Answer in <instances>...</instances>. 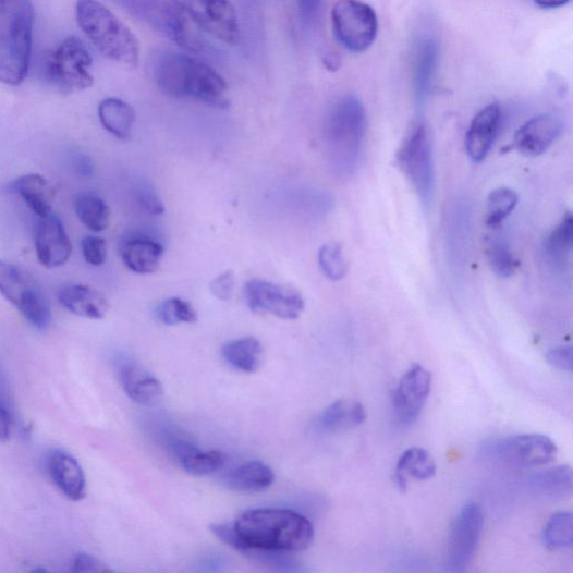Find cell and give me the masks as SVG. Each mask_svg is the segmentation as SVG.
I'll return each instance as SVG.
<instances>
[{
    "label": "cell",
    "instance_id": "1",
    "mask_svg": "<svg viewBox=\"0 0 573 573\" xmlns=\"http://www.w3.org/2000/svg\"><path fill=\"white\" fill-rule=\"evenodd\" d=\"M212 534L236 552L265 564L269 552H300L310 547L314 526L304 515L284 509H255L242 513L233 524H212Z\"/></svg>",
    "mask_w": 573,
    "mask_h": 573
},
{
    "label": "cell",
    "instance_id": "2",
    "mask_svg": "<svg viewBox=\"0 0 573 573\" xmlns=\"http://www.w3.org/2000/svg\"><path fill=\"white\" fill-rule=\"evenodd\" d=\"M155 80L159 90L174 99H193L225 109V80L210 65L187 54L167 53L156 63Z\"/></svg>",
    "mask_w": 573,
    "mask_h": 573
},
{
    "label": "cell",
    "instance_id": "3",
    "mask_svg": "<svg viewBox=\"0 0 573 573\" xmlns=\"http://www.w3.org/2000/svg\"><path fill=\"white\" fill-rule=\"evenodd\" d=\"M366 129V114L361 100L354 96L340 99L324 122V144L327 161L341 179L351 178L357 170Z\"/></svg>",
    "mask_w": 573,
    "mask_h": 573
},
{
    "label": "cell",
    "instance_id": "4",
    "mask_svg": "<svg viewBox=\"0 0 573 573\" xmlns=\"http://www.w3.org/2000/svg\"><path fill=\"white\" fill-rule=\"evenodd\" d=\"M33 28L31 0H0V84L17 87L26 78Z\"/></svg>",
    "mask_w": 573,
    "mask_h": 573
},
{
    "label": "cell",
    "instance_id": "5",
    "mask_svg": "<svg viewBox=\"0 0 573 573\" xmlns=\"http://www.w3.org/2000/svg\"><path fill=\"white\" fill-rule=\"evenodd\" d=\"M75 19L106 59L129 66L138 64L141 47L135 34L99 0H76Z\"/></svg>",
    "mask_w": 573,
    "mask_h": 573
},
{
    "label": "cell",
    "instance_id": "6",
    "mask_svg": "<svg viewBox=\"0 0 573 573\" xmlns=\"http://www.w3.org/2000/svg\"><path fill=\"white\" fill-rule=\"evenodd\" d=\"M0 294L39 332L52 325L50 301L38 280L21 266L0 260Z\"/></svg>",
    "mask_w": 573,
    "mask_h": 573
},
{
    "label": "cell",
    "instance_id": "7",
    "mask_svg": "<svg viewBox=\"0 0 573 573\" xmlns=\"http://www.w3.org/2000/svg\"><path fill=\"white\" fill-rule=\"evenodd\" d=\"M136 20L187 51H196L198 45L192 35L188 14L181 0H112Z\"/></svg>",
    "mask_w": 573,
    "mask_h": 573
},
{
    "label": "cell",
    "instance_id": "8",
    "mask_svg": "<svg viewBox=\"0 0 573 573\" xmlns=\"http://www.w3.org/2000/svg\"><path fill=\"white\" fill-rule=\"evenodd\" d=\"M92 65L93 57L88 49L80 38L71 36L49 57L48 78L64 93L84 92L94 85Z\"/></svg>",
    "mask_w": 573,
    "mask_h": 573
},
{
    "label": "cell",
    "instance_id": "9",
    "mask_svg": "<svg viewBox=\"0 0 573 573\" xmlns=\"http://www.w3.org/2000/svg\"><path fill=\"white\" fill-rule=\"evenodd\" d=\"M339 44L353 53L371 48L378 35V17L370 5L359 0H339L332 10Z\"/></svg>",
    "mask_w": 573,
    "mask_h": 573
},
{
    "label": "cell",
    "instance_id": "10",
    "mask_svg": "<svg viewBox=\"0 0 573 573\" xmlns=\"http://www.w3.org/2000/svg\"><path fill=\"white\" fill-rule=\"evenodd\" d=\"M399 162L425 209H428L434 196L435 173L431 142L424 125L417 126L407 137L399 153Z\"/></svg>",
    "mask_w": 573,
    "mask_h": 573
},
{
    "label": "cell",
    "instance_id": "11",
    "mask_svg": "<svg viewBox=\"0 0 573 573\" xmlns=\"http://www.w3.org/2000/svg\"><path fill=\"white\" fill-rule=\"evenodd\" d=\"M488 456L517 467L548 465L556 460L557 444L547 436L521 435L488 443L484 448Z\"/></svg>",
    "mask_w": 573,
    "mask_h": 573
},
{
    "label": "cell",
    "instance_id": "12",
    "mask_svg": "<svg viewBox=\"0 0 573 573\" xmlns=\"http://www.w3.org/2000/svg\"><path fill=\"white\" fill-rule=\"evenodd\" d=\"M483 527L484 514L478 504H467L460 511L448 538V571L463 572L467 569L480 542Z\"/></svg>",
    "mask_w": 573,
    "mask_h": 573
},
{
    "label": "cell",
    "instance_id": "13",
    "mask_svg": "<svg viewBox=\"0 0 573 573\" xmlns=\"http://www.w3.org/2000/svg\"><path fill=\"white\" fill-rule=\"evenodd\" d=\"M244 298L254 313L282 319H297L305 309L304 298L298 292L261 279L245 283Z\"/></svg>",
    "mask_w": 573,
    "mask_h": 573
},
{
    "label": "cell",
    "instance_id": "14",
    "mask_svg": "<svg viewBox=\"0 0 573 573\" xmlns=\"http://www.w3.org/2000/svg\"><path fill=\"white\" fill-rule=\"evenodd\" d=\"M194 23L228 46L239 44L237 13L230 0H182Z\"/></svg>",
    "mask_w": 573,
    "mask_h": 573
},
{
    "label": "cell",
    "instance_id": "15",
    "mask_svg": "<svg viewBox=\"0 0 573 573\" xmlns=\"http://www.w3.org/2000/svg\"><path fill=\"white\" fill-rule=\"evenodd\" d=\"M432 377L419 364L413 365L401 378L392 399L395 420L403 425L415 423L424 411L431 392Z\"/></svg>",
    "mask_w": 573,
    "mask_h": 573
},
{
    "label": "cell",
    "instance_id": "16",
    "mask_svg": "<svg viewBox=\"0 0 573 573\" xmlns=\"http://www.w3.org/2000/svg\"><path fill=\"white\" fill-rule=\"evenodd\" d=\"M35 252L40 265L48 269L64 266L72 255V242L62 220L51 214L39 219L35 234Z\"/></svg>",
    "mask_w": 573,
    "mask_h": 573
},
{
    "label": "cell",
    "instance_id": "17",
    "mask_svg": "<svg viewBox=\"0 0 573 573\" xmlns=\"http://www.w3.org/2000/svg\"><path fill=\"white\" fill-rule=\"evenodd\" d=\"M114 370L121 388L136 403L153 405L161 399V382L136 359L120 355L114 359Z\"/></svg>",
    "mask_w": 573,
    "mask_h": 573
},
{
    "label": "cell",
    "instance_id": "18",
    "mask_svg": "<svg viewBox=\"0 0 573 573\" xmlns=\"http://www.w3.org/2000/svg\"><path fill=\"white\" fill-rule=\"evenodd\" d=\"M563 130V120L556 113H544L532 118L515 134L514 146L523 155L538 157L558 139Z\"/></svg>",
    "mask_w": 573,
    "mask_h": 573
},
{
    "label": "cell",
    "instance_id": "19",
    "mask_svg": "<svg viewBox=\"0 0 573 573\" xmlns=\"http://www.w3.org/2000/svg\"><path fill=\"white\" fill-rule=\"evenodd\" d=\"M48 473L60 492L72 502L87 497V476L78 461L62 449H56L48 459Z\"/></svg>",
    "mask_w": 573,
    "mask_h": 573
},
{
    "label": "cell",
    "instance_id": "20",
    "mask_svg": "<svg viewBox=\"0 0 573 573\" xmlns=\"http://www.w3.org/2000/svg\"><path fill=\"white\" fill-rule=\"evenodd\" d=\"M502 125V109L490 103L480 110L472 121L466 135V150L475 162L483 161L492 149Z\"/></svg>",
    "mask_w": 573,
    "mask_h": 573
},
{
    "label": "cell",
    "instance_id": "21",
    "mask_svg": "<svg viewBox=\"0 0 573 573\" xmlns=\"http://www.w3.org/2000/svg\"><path fill=\"white\" fill-rule=\"evenodd\" d=\"M472 212L465 199H458L447 212L446 245L450 263L460 270L466 263L471 239Z\"/></svg>",
    "mask_w": 573,
    "mask_h": 573
},
{
    "label": "cell",
    "instance_id": "22",
    "mask_svg": "<svg viewBox=\"0 0 573 573\" xmlns=\"http://www.w3.org/2000/svg\"><path fill=\"white\" fill-rule=\"evenodd\" d=\"M440 46L432 32H423L414 48V89L416 100L423 105L429 96L438 69Z\"/></svg>",
    "mask_w": 573,
    "mask_h": 573
},
{
    "label": "cell",
    "instance_id": "23",
    "mask_svg": "<svg viewBox=\"0 0 573 573\" xmlns=\"http://www.w3.org/2000/svg\"><path fill=\"white\" fill-rule=\"evenodd\" d=\"M119 253L122 261L131 271L148 275L158 270L166 248L155 239L131 234L122 239Z\"/></svg>",
    "mask_w": 573,
    "mask_h": 573
},
{
    "label": "cell",
    "instance_id": "24",
    "mask_svg": "<svg viewBox=\"0 0 573 573\" xmlns=\"http://www.w3.org/2000/svg\"><path fill=\"white\" fill-rule=\"evenodd\" d=\"M169 449L181 467L194 476H208L221 471L228 462V456L220 450L203 452L191 441L172 438Z\"/></svg>",
    "mask_w": 573,
    "mask_h": 573
},
{
    "label": "cell",
    "instance_id": "25",
    "mask_svg": "<svg viewBox=\"0 0 573 573\" xmlns=\"http://www.w3.org/2000/svg\"><path fill=\"white\" fill-rule=\"evenodd\" d=\"M60 304L71 314L88 319H102L108 314V300L87 284H68L58 294Z\"/></svg>",
    "mask_w": 573,
    "mask_h": 573
},
{
    "label": "cell",
    "instance_id": "26",
    "mask_svg": "<svg viewBox=\"0 0 573 573\" xmlns=\"http://www.w3.org/2000/svg\"><path fill=\"white\" fill-rule=\"evenodd\" d=\"M12 188L39 219L52 214L54 190L51 183L42 175L28 174L21 176L12 183Z\"/></svg>",
    "mask_w": 573,
    "mask_h": 573
},
{
    "label": "cell",
    "instance_id": "27",
    "mask_svg": "<svg viewBox=\"0 0 573 573\" xmlns=\"http://www.w3.org/2000/svg\"><path fill=\"white\" fill-rule=\"evenodd\" d=\"M224 481L234 492L260 493L275 483V473L267 464L253 461L232 470Z\"/></svg>",
    "mask_w": 573,
    "mask_h": 573
},
{
    "label": "cell",
    "instance_id": "28",
    "mask_svg": "<svg viewBox=\"0 0 573 573\" xmlns=\"http://www.w3.org/2000/svg\"><path fill=\"white\" fill-rule=\"evenodd\" d=\"M103 129L118 139H129L136 120L132 106L118 98L102 100L98 108Z\"/></svg>",
    "mask_w": 573,
    "mask_h": 573
},
{
    "label": "cell",
    "instance_id": "29",
    "mask_svg": "<svg viewBox=\"0 0 573 573\" xmlns=\"http://www.w3.org/2000/svg\"><path fill=\"white\" fill-rule=\"evenodd\" d=\"M222 356L234 370L255 374L263 364L264 348L256 338H242L228 342L222 348Z\"/></svg>",
    "mask_w": 573,
    "mask_h": 573
},
{
    "label": "cell",
    "instance_id": "30",
    "mask_svg": "<svg viewBox=\"0 0 573 573\" xmlns=\"http://www.w3.org/2000/svg\"><path fill=\"white\" fill-rule=\"evenodd\" d=\"M526 485L532 492L549 499H563L572 493V471L559 465L531 476Z\"/></svg>",
    "mask_w": 573,
    "mask_h": 573
},
{
    "label": "cell",
    "instance_id": "31",
    "mask_svg": "<svg viewBox=\"0 0 573 573\" xmlns=\"http://www.w3.org/2000/svg\"><path fill=\"white\" fill-rule=\"evenodd\" d=\"M365 419V409L359 402L338 400L325 409L318 426L324 431L337 432L359 426Z\"/></svg>",
    "mask_w": 573,
    "mask_h": 573
},
{
    "label": "cell",
    "instance_id": "32",
    "mask_svg": "<svg viewBox=\"0 0 573 573\" xmlns=\"http://www.w3.org/2000/svg\"><path fill=\"white\" fill-rule=\"evenodd\" d=\"M436 474V463L432 456L423 448H411L401 455L395 470L397 481L401 490H404L407 479L413 477L418 480H427Z\"/></svg>",
    "mask_w": 573,
    "mask_h": 573
},
{
    "label": "cell",
    "instance_id": "33",
    "mask_svg": "<svg viewBox=\"0 0 573 573\" xmlns=\"http://www.w3.org/2000/svg\"><path fill=\"white\" fill-rule=\"evenodd\" d=\"M572 220V216L568 214L546 240V255L550 263L558 268L565 267L571 259L573 247Z\"/></svg>",
    "mask_w": 573,
    "mask_h": 573
},
{
    "label": "cell",
    "instance_id": "34",
    "mask_svg": "<svg viewBox=\"0 0 573 573\" xmlns=\"http://www.w3.org/2000/svg\"><path fill=\"white\" fill-rule=\"evenodd\" d=\"M75 212L81 223L94 232H102L109 227L110 209L99 196H80L75 202Z\"/></svg>",
    "mask_w": 573,
    "mask_h": 573
},
{
    "label": "cell",
    "instance_id": "35",
    "mask_svg": "<svg viewBox=\"0 0 573 573\" xmlns=\"http://www.w3.org/2000/svg\"><path fill=\"white\" fill-rule=\"evenodd\" d=\"M486 239V255L489 266L501 278L511 277L516 269V261L508 240L493 229Z\"/></svg>",
    "mask_w": 573,
    "mask_h": 573
},
{
    "label": "cell",
    "instance_id": "36",
    "mask_svg": "<svg viewBox=\"0 0 573 573\" xmlns=\"http://www.w3.org/2000/svg\"><path fill=\"white\" fill-rule=\"evenodd\" d=\"M519 196L510 188H499L490 193L487 199L486 225L499 229L517 206Z\"/></svg>",
    "mask_w": 573,
    "mask_h": 573
},
{
    "label": "cell",
    "instance_id": "37",
    "mask_svg": "<svg viewBox=\"0 0 573 573\" xmlns=\"http://www.w3.org/2000/svg\"><path fill=\"white\" fill-rule=\"evenodd\" d=\"M544 542L551 550L570 549L573 544V517L570 512L552 515L544 529Z\"/></svg>",
    "mask_w": 573,
    "mask_h": 573
},
{
    "label": "cell",
    "instance_id": "38",
    "mask_svg": "<svg viewBox=\"0 0 573 573\" xmlns=\"http://www.w3.org/2000/svg\"><path fill=\"white\" fill-rule=\"evenodd\" d=\"M157 319L167 326L193 324L197 313L193 305L182 298H170L161 302L155 309Z\"/></svg>",
    "mask_w": 573,
    "mask_h": 573
},
{
    "label": "cell",
    "instance_id": "39",
    "mask_svg": "<svg viewBox=\"0 0 573 573\" xmlns=\"http://www.w3.org/2000/svg\"><path fill=\"white\" fill-rule=\"evenodd\" d=\"M318 263L324 275L333 280H342L348 272L343 249L338 243L322 245L318 254Z\"/></svg>",
    "mask_w": 573,
    "mask_h": 573
},
{
    "label": "cell",
    "instance_id": "40",
    "mask_svg": "<svg viewBox=\"0 0 573 573\" xmlns=\"http://www.w3.org/2000/svg\"><path fill=\"white\" fill-rule=\"evenodd\" d=\"M82 255L86 261L95 267L102 266L108 256L106 240L97 236H87L81 242Z\"/></svg>",
    "mask_w": 573,
    "mask_h": 573
},
{
    "label": "cell",
    "instance_id": "41",
    "mask_svg": "<svg viewBox=\"0 0 573 573\" xmlns=\"http://www.w3.org/2000/svg\"><path fill=\"white\" fill-rule=\"evenodd\" d=\"M136 195L142 208L147 214L151 216L166 214V207H163L162 200L153 186L144 184L137 190Z\"/></svg>",
    "mask_w": 573,
    "mask_h": 573
},
{
    "label": "cell",
    "instance_id": "42",
    "mask_svg": "<svg viewBox=\"0 0 573 573\" xmlns=\"http://www.w3.org/2000/svg\"><path fill=\"white\" fill-rule=\"evenodd\" d=\"M71 571L75 573L92 572V573H107L113 570L109 568L98 558L88 553H78L74 557L71 563Z\"/></svg>",
    "mask_w": 573,
    "mask_h": 573
},
{
    "label": "cell",
    "instance_id": "43",
    "mask_svg": "<svg viewBox=\"0 0 573 573\" xmlns=\"http://www.w3.org/2000/svg\"><path fill=\"white\" fill-rule=\"evenodd\" d=\"M234 273L225 271L224 273L218 276L210 284L211 293L219 301L227 302L231 300L234 291Z\"/></svg>",
    "mask_w": 573,
    "mask_h": 573
},
{
    "label": "cell",
    "instance_id": "44",
    "mask_svg": "<svg viewBox=\"0 0 573 573\" xmlns=\"http://www.w3.org/2000/svg\"><path fill=\"white\" fill-rule=\"evenodd\" d=\"M547 361L558 370L571 373L573 363L572 349L570 346L554 348L547 354Z\"/></svg>",
    "mask_w": 573,
    "mask_h": 573
},
{
    "label": "cell",
    "instance_id": "45",
    "mask_svg": "<svg viewBox=\"0 0 573 573\" xmlns=\"http://www.w3.org/2000/svg\"><path fill=\"white\" fill-rule=\"evenodd\" d=\"M13 415L7 400L0 395V443L11 439L13 432Z\"/></svg>",
    "mask_w": 573,
    "mask_h": 573
},
{
    "label": "cell",
    "instance_id": "46",
    "mask_svg": "<svg viewBox=\"0 0 573 573\" xmlns=\"http://www.w3.org/2000/svg\"><path fill=\"white\" fill-rule=\"evenodd\" d=\"M297 3L302 21L308 23L315 17L321 0H297Z\"/></svg>",
    "mask_w": 573,
    "mask_h": 573
},
{
    "label": "cell",
    "instance_id": "47",
    "mask_svg": "<svg viewBox=\"0 0 573 573\" xmlns=\"http://www.w3.org/2000/svg\"><path fill=\"white\" fill-rule=\"evenodd\" d=\"M341 63V58L337 53H327L322 58L325 69L333 73L339 71Z\"/></svg>",
    "mask_w": 573,
    "mask_h": 573
},
{
    "label": "cell",
    "instance_id": "48",
    "mask_svg": "<svg viewBox=\"0 0 573 573\" xmlns=\"http://www.w3.org/2000/svg\"><path fill=\"white\" fill-rule=\"evenodd\" d=\"M535 4L545 10H554L566 5L570 0H534Z\"/></svg>",
    "mask_w": 573,
    "mask_h": 573
}]
</instances>
